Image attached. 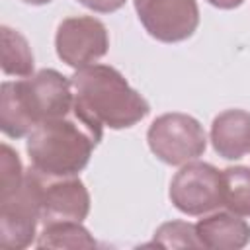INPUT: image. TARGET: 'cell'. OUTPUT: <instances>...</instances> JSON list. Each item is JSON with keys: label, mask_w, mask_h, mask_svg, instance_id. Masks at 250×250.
<instances>
[{"label": "cell", "mask_w": 250, "mask_h": 250, "mask_svg": "<svg viewBox=\"0 0 250 250\" xmlns=\"http://www.w3.org/2000/svg\"><path fill=\"white\" fill-rule=\"evenodd\" d=\"M102 129L76 105L64 115L39 123L27 135L25 145L31 166L49 178L76 176L102 141Z\"/></svg>", "instance_id": "6da1fadb"}, {"label": "cell", "mask_w": 250, "mask_h": 250, "mask_svg": "<svg viewBox=\"0 0 250 250\" xmlns=\"http://www.w3.org/2000/svg\"><path fill=\"white\" fill-rule=\"evenodd\" d=\"M74 107L70 78L55 68H43L23 80L0 88V129L6 137H27L39 123L64 115Z\"/></svg>", "instance_id": "7a4b0ae2"}, {"label": "cell", "mask_w": 250, "mask_h": 250, "mask_svg": "<svg viewBox=\"0 0 250 250\" xmlns=\"http://www.w3.org/2000/svg\"><path fill=\"white\" fill-rule=\"evenodd\" d=\"M74 105L92 121L109 129H127L143 121L150 105L109 64H88L70 76Z\"/></svg>", "instance_id": "3957f363"}, {"label": "cell", "mask_w": 250, "mask_h": 250, "mask_svg": "<svg viewBox=\"0 0 250 250\" xmlns=\"http://www.w3.org/2000/svg\"><path fill=\"white\" fill-rule=\"evenodd\" d=\"M45 174L33 166L25 170L21 186L0 197V246L6 250L27 248L41 223V193Z\"/></svg>", "instance_id": "277c9868"}, {"label": "cell", "mask_w": 250, "mask_h": 250, "mask_svg": "<svg viewBox=\"0 0 250 250\" xmlns=\"http://www.w3.org/2000/svg\"><path fill=\"white\" fill-rule=\"evenodd\" d=\"M146 143L150 152L170 166L188 164L207 148L203 125L195 117L178 111L156 117L146 131Z\"/></svg>", "instance_id": "5b68a950"}, {"label": "cell", "mask_w": 250, "mask_h": 250, "mask_svg": "<svg viewBox=\"0 0 250 250\" xmlns=\"http://www.w3.org/2000/svg\"><path fill=\"white\" fill-rule=\"evenodd\" d=\"M170 201L186 215H205L225 205L223 172L207 162H188L170 182Z\"/></svg>", "instance_id": "8992f818"}, {"label": "cell", "mask_w": 250, "mask_h": 250, "mask_svg": "<svg viewBox=\"0 0 250 250\" xmlns=\"http://www.w3.org/2000/svg\"><path fill=\"white\" fill-rule=\"evenodd\" d=\"M55 49L62 62L84 68L102 59L109 49L107 27L94 16H72L59 23Z\"/></svg>", "instance_id": "52a82bcc"}, {"label": "cell", "mask_w": 250, "mask_h": 250, "mask_svg": "<svg viewBox=\"0 0 250 250\" xmlns=\"http://www.w3.org/2000/svg\"><path fill=\"white\" fill-rule=\"evenodd\" d=\"M133 4L146 33L162 43L186 41L199 25L195 0H133Z\"/></svg>", "instance_id": "ba28073f"}, {"label": "cell", "mask_w": 250, "mask_h": 250, "mask_svg": "<svg viewBox=\"0 0 250 250\" xmlns=\"http://www.w3.org/2000/svg\"><path fill=\"white\" fill-rule=\"evenodd\" d=\"M90 213V193L76 176L49 178L45 176L41 193V223H82Z\"/></svg>", "instance_id": "9c48e42d"}, {"label": "cell", "mask_w": 250, "mask_h": 250, "mask_svg": "<svg viewBox=\"0 0 250 250\" xmlns=\"http://www.w3.org/2000/svg\"><path fill=\"white\" fill-rule=\"evenodd\" d=\"M195 234L201 248L240 250L250 242V225L232 211H217L197 221Z\"/></svg>", "instance_id": "30bf717a"}, {"label": "cell", "mask_w": 250, "mask_h": 250, "mask_svg": "<svg viewBox=\"0 0 250 250\" xmlns=\"http://www.w3.org/2000/svg\"><path fill=\"white\" fill-rule=\"evenodd\" d=\"M211 143L219 156L238 160L250 152V111L227 109L213 119Z\"/></svg>", "instance_id": "8fae6325"}, {"label": "cell", "mask_w": 250, "mask_h": 250, "mask_svg": "<svg viewBox=\"0 0 250 250\" xmlns=\"http://www.w3.org/2000/svg\"><path fill=\"white\" fill-rule=\"evenodd\" d=\"M2 35V70L8 76H31L33 74V53L29 49L27 39L8 27L2 25L0 29Z\"/></svg>", "instance_id": "7c38bea8"}, {"label": "cell", "mask_w": 250, "mask_h": 250, "mask_svg": "<svg viewBox=\"0 0 250 250\" xmlns=\"http://www.w3.org/2000/svg\"><path fill=\"white\" fill-rule=\"evenodd\" d=\"M98 242L78 221L49 223L43 227L37 248H96Z\"/></svg>", "instance_id": "4fadbf2b"}, {"label": "cell", "mask_w": 250, "mask_h": 250, "mask_svg": "<svg viewBox=\"0 0 250 250\" xmlns=\"http://www.w3.org/2000/svg\"><path fill=\"white\" fill-rule=\"evenodd\" d=\"M225 207L240 217H250V168L229 166L223 170Z\"/></svg>", "instance_id": "5bb4252c"}, {"label": "cell", "mask_w": 250, "mask_h": 250, "mask_svg": "<svg viewBox=\"0 0 250 250\" xmlns=\"http://www.w3.org/2000/svg\"><path fill=\"white\" fill-rule=\"evenodd\" d=\"M152 244L164 248H201V242L195 234V225L186 221H170L156 229Z\"/></svg>", "instance_id": "9a60e30c"}, {"label": "cell", "mask_w": 250, "mask_h": 250, "mask_svg": "<svg viewBox=\"0 0 250 250\" xmlns=\"http://www.w3.org/2000/svg\"><path fill=\"white\" fill-rule=\"evenodd\" d=\"M23 176H25V170L21 166L18 152L4 143L0 152V197L16 191L21 186Z\"/></svg>", "instance_id": "2e32d148"}, {"label": "cell", "mask_w": 250, "mask_h": 250, "mask_svg": "<svg viewBox=\"0 0 250 250\" xmlns=\"http://www.w3.org/2000/svg\"><path fill=\"white\" fill-rule=\"evenodd\" d=\"M82 6H86L88 10H94L98 14H111L117 12L119 8H123L125 0H78Z\"/></svg>", "instance_id": "e0dca14e"}, {"label": "cell", "mask_w": 250, "mask_h": 250, "mask_svg": "<svg viewBox=\"0 0 250 250\" xmlns=\"http://www.w3.org/2000/svg\"><path fill=\"white\" fill-rule=\"evenodd\" d=\"M211 6H215V8H219V10H234V8H238L244 0H207Z\"/></svg>", "instance_id": "ac0fdd59"}, {"label": "cell", "mask_w": 250, "mask_h": 250, "mask_svg": "<svg viewBox=\"0 0 250 250\" xmlns=\"http://www.w3.org/2000/svg\"><path fill=\"white\" fill-rule=\"evenodd\" d=\"M21 2L31 4V6H45V4H49V2H53V0H21Z\"/></svg>", "instance_id": "d6986e66"}]
</instances>
